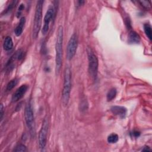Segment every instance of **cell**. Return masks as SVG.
<instances>
[{"label": "cell", "mask_w": 152, "mask_h": 152, "mask_svg": "<svg viewBox=\"0 0 152 152\" xmlns=\"http://www.w3.org/2000/svg\"><path fill=\"white\" fill-rule=\"evenodd\" d=\"M64 37V30L62 26H59L57 31L55 43V72L59 74L62 64V44Z\"/></svg>", "instance_id": "cell-1"}, {"label": "cell", "mask_w": 152, "mask_h": 152, "mask_svg": "<svg viewBox=\"0 0 152 152\" xmlns=\"http://www.w3.org/2000/svg\"><path fill=\"white\" fill-rule=\"evenodd\" d=\"M71 89V71L69 66H66L64 71V84L62 92V103L64 106H66L69 102Z\"/></svg>", "instance_id": "cell-2"}, {"label": "cell", "mask_w": 152, "mask_h": 152, "mask_svg": "<svg viewBox=\"0 0 152 152\" xmlns=\"http://www.w3.org/2000/svg\"><path fill=\"white\" fill-rule=\"evenodd\" d=\"M43 4V1H38L36 4L34 17L33 26V31H32L33 37L34 39L37 38L41 28Z\"/></svg>", "instance_id": "cell-3"}, {"label": "cell", "mask_w": 152, "mask_h": 152, "mask_svg": "<svg viewBox=\"0 0 152 152\" xmlns=\"http://www.w3.org/2000/svg\"><path fill=\"white\" fill-rule=\"evenodd\" d=\"M87 53L88 56V72L90 76L94 80L96 79L97 72H98V66L99 62L97 56L94 53V51L90 47L87 48Z\"/></svg>", "instance_id": "cell-4"}, {"label": "cell", "mask_w": 152, "mask_h": 152, "mask_svg": "<svg viewBox=\"0 0 152 152\" xmlns=\"http://www.w3.org/2000/svg\"><path fill=\"white\" fill-rule=\"evenodd\" d=\"M24 118L30 134L32 137H34L35 134V122L32 107L30 102H28L26 106Z\"/></svg>", "instance_id": "cell-5"}, {"label": "cell", "mask_w": 152, "mask_h": 152, "mask_svg": "<svg viewBox=\"0 0 152 152\" xmlns=\"http://www.w3.org/2000/svg\"><path fill=\"white\" fill-rule=\"evenodd\" d=\"M48 126V120L47 118H45L39 133V147L41 150H43L46 145Z\"/></svg>", "instance_id": "cell-6"}, {"label": "cell", "mask_w": 152, "mask_h": 152, "mask_svg": "<svg viewBox=\"0 0 152 152\" xmlns=\"http://www.w3.org/2000/svg\"><path fill=\"white\" fill-rule=\"evenodd\" d=\"M78 45V37L76 33H74L70 37L66 46V58L71 60L74 56Z\"/></svg>", "instance_id": "cell-7"}, {"label": "cell", "mask_w": 152, "mask_h": 152, "mask_svg": "<svg viewBox=\"0 0 152 152\" xmlns=\"http://www.w3.org/2000/svg\"><path fill=\"white\" fill-rule=\"evenodd\" d=\"M53 15H54V8L53 7V6L50 5L44 17L43 26L42 30V34L45 35L48 33L49 28V24L53 18Z\"/></svg>", "instance_id": "cell-8"}, {"label": "cell", "mask_w": 152, "mask_h": 152, "mask_svg": "<svg viewBox=\"0 0 152 152\" xmlns=\"http://www.w3.org/2000/svg\"><path fill=\"white\" fill-rule=\"evenodd\" d=\"M27 89H28V86L26 84H23L19 88H18L12 94V102H15L20 100L25 94Z\"/></svg>", "instance_id": "cell-9"}, {"label": "cell", "mask_w": 152, "mask_h": 152, "mask_svg": "<svg viewBox=\"0 0 152 152\" xmlns=\"http://www.w3.org/2000/svg\"><path fill=\"white\" fill-rule=\"evenodd\" d=\"M110 110L113 115L119 116L120 117H124L127 112V110L125 107L121 106H112L110 108Z\"/></svg>", "instance_id": "cell-10"}, {"label": "cell", "mask_w": 152, "mask_h": 152, "mask_svg": "<svg viewBox=\"0 0 152 152\" xmlns=\"http://www.w3.org/2000/svg\"><path fill=\"white\" fill-rule=\"evenodd\" d=\"M25 23H26V18L24 17H23L20 18V22L17 25V26L15 27L14 30L15 34L17 36H20L22 34Z\"/></svg>", "instance_id": "cell-11"}, {"label": "cell", "mask_w": 152, "mask_h": 152, "mask_svg": "<svg viewBox=\"0 0 152 152\" xmlns=\"http://www.w3.org/2000/svg\"><path fill=\"white\" fill-rule=\"evenodd\" d=\"M128 39L131 43H138L140 41V37L135 31L131 30L129 32Z\"/></svg>", "instance_id": "cell-12"}, {"label": "cell", "mask_w": 152, "mask_h": 152, "mask_svg": "<svg viewBox=\"0 0 152 152\" xmlns=\"http://www.w3.org/2000/svg\"><path fill=\"white\" fill-rule=\"evenodd\" d=\"M4 49L8 51L11 49H12L13 47V42L12 40V38L10 36H7L5 38L4 44H3Z\"/></svg>", "instance_id": "cell-13"}, {"label": "cell", "mask_w": 152, "mask_h": 152, "mask_svg": "<svg viewBox=\"0 0 152 152\" xmlns=\"http://www.w3.org/2000/svg\"><path fill=\"white\" fill-rule=\"evenodd\" d=\"M144 30L147 36V37L150 40H151V27L149 23H145L144 24Z\"/></svg>", "instance_id": "cell-14"}, {"label": "cell", "mask_w": 152, "mask_h": 152, "mask_svg": "<svg viewBox=\"0 0 152 152\" xmlns=\"http://www.w3.org/2000/svg\"><path fill=\"white\" fill-rule=\"evenodd\" d=\"M116 90L115 88H111L108 93H107V96H106V98L107 101H111L116 96Z\"/></svg>", "instance_id": "cell-15"}, {"label": "cell", "mask_w": 152, "mask_h": 152, "mask_svg": "<svg viewBox=\"0 0 152 152\" xmlns=\"http://www.w3.org/2000/svg\"><path fill=\"white\" fill-rule=\"evenodd\" d=\"M119 140V137L118 135L115 133H112L111 134H110L108 137H107V142L111 144H113V143H116Z\"/></svg>", "instance_id": "cell-16"}, {"label": "cell", "mask_w": 152, "mask_h": 152, "mask_svg": "<svg viewBox=\"0 0 152 152\" xmlns=\"http://www.w3.org/2000/svg\"><path fill=\"white\" fill-rule=\"evenodd\" d=\"M18 83V80L17 78H14L12 80H11L7 84V88L6 90L7 91H10Z\"/></svg>", "instance_id": "cell-17"}, {"label": "cell", "mask_w": 152, "mask_h": 152, "mask_svg": "<svg viewBox=\"0 0 152 152\" xmlns=\"http://www.w3.org/2000/svg\"><path fill=\"white\" fill-rule=\"evenodd\" d=\"M14 151L18 152V151H26V147L24 144H20L15 147L14 150Z\"/></svg>", "instance_id": "cell-18"}, {"label": "cell", "mask_w": 152, "mask_h": 152, "mask_svg": "<svg viewBox=\"0 0 152 152\" xmlns=\"http://www.w3.org/2000/svg\"><path fill=\"white\" fill-rule=\"evenodd\" d=\"M141 5L143 6L145 8H148L150 6V4L149 1H140Z\"/></svg>", "instance_id": "cell-19"}, {"label": "cell", "mask_w": 152, "mask_h": 152, "mask_svg": "<svg viewBox=\"0 0 152 152\" xmlns=\"http://www.w3.org/2000/svg\"><path fill=\"white\" fill-rule=\"evenodd\" d=\"M3 115H4V106H3L2 104H1V108H0V119H1V121H2V119Z\"/></svg>", "instance_id": "cell-20"}, {"label": "cell", "mask_w": 152, "mask_h": 152, "mask_svg": "<svg viewBox=\"0 0 152 152\" xmlns=\"http://www.w3.org/2000/svg\"><path fill=\"white\" fill-rule=\"evenodd\" d=\"M142 151H151V149L149 147L145 146V147H144L142 149Z\"/></svg>", "instance_id": "cell-21"}, {"label": "cell", "mask_w": 152, "mask_h": 152, "mask_svg": "<svg viewBox=\"0 0 152 152\" xmlns=\"http://www.w3.org/2000/svg\"><path fill=\"white\" fill-rule=\"evenodd\" d=\"M23 9H24V5H23V4H21V5L19 6L18 10V11L19 12V14H20L21 11Z\"/></svg>", "instance_id": "cell-22"}, {"label": "cell", "mask_w": 152, "mask_h": 152, "mask_svg": "<svg viewBox=\"0 0 152 152\" xmlns=\"http://www.w3.org/2000/svg\"><path fill=\"white\" fill-rule=\"evenodd\" d=\"M132 134H133V135H134V137H139V135H140V133L139 132H138V131H134Z\"/></svg>", "instance_id": "cell-23"}]
</instances>
